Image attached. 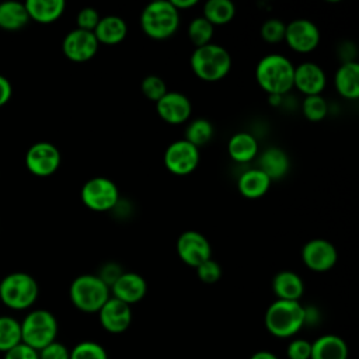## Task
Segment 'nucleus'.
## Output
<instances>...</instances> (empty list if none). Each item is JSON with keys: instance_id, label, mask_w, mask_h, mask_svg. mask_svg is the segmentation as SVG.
<instances>
[{"instance_id": "f257e3e1", "label": "nucleus", "mask_w": 359, "mask_h": 359, "mask_svg": "<svg viewBox=\"0 0 359 359\" xmlns=\"http://www.w3.org/2000/svg\"><path fill=\"white\" fill-rule=\"evenodd\" d=\"M294 65L280 53L262 56L255 66V80L268 95H286L293 88Z\"/></svg>"}, {"instance_id": "f03ea898", "label": "nucleus", "mask_w": 359, "mask_h": 359, "mask_svg": "<svg viewBox=\"0 0 359 359\" xmlns=\"http://www.w3.org/2000/svg\"><path fill=\"white\" fill-rule=\"evenodd\" d=\"M264 324L269 334L276 338H290L306 324L304 306L300 302L279 300L272 302L264 316Z\"/></svg>"}, {"instance_id": "7ed1b4c3", "label": "nucleus", "mask_w": 359, "mask_h": 359, "mask_svg": "<svg viewBox=\"0 0 359 359\" xmlns=\"http://www.w3.org/2000/svg\"><path fill=\"white\" fill-rule=\"evenodd\" d=\"M181 15L170 0L149 3L140 13V28L143 34L156 41L171 38L180 28Z\"/></svg>"}, {"instance_id": "20e7f679", "label": "nucleus", "mask_w": 359, "mask_h": 359, "mask_svg": "<svg viewBox=\"0 0 359 359\" xmlns=\"http://www.w3.org/2000/svg\"><path fill=\"white\" fill-rule=\"evenodd\" d=\"M189 63L194 74L199 80L216 83L229 74L231 69V56L224 46L210 42L205 46L195 48Z\"/></svg>"}, {"instance_id": "39448f33", "label": "nucleus", "mask_w": 359, "mask_h": 359, "mask_svg": "<svg viewBox=\"0 0 359 359\" xmlns=\"http://www.w3.org/2000/svg\"><path fill=\"white\" fill-rule=\"evenodd\" d=\"M69 296L76 309L84 313H98L111 297L109 287L93 273H83L73 279Z\"/></svg>"}, {"instance_id": "423d86ee", "label": "nucleus", "mask_w": 359, "mask_h": 359, "mask_svg": "<svg viewBox=\"0 0 359 359\" xmlns=\"http://www.w3.org/2000/svg\"><path fill=\"white\" fill-rule=\"evenodd\" d=\"M20 324L21 342L35 351H41L50 342L56 341L57 320L50 311L45 309L29 311Z\"/></svg>"}, {"instance_id": "0eeeda50", "label": "nucleus", "mask_w": 359, "mask_h": 359, "mask_svg": "<svg viewBox=\"0 0 359 359\" xmlns=\"http://www.w3.org/2000/svg\"><path fill=\"white\" fill-rule=\"evenodd\" d=\"M39 287L36 280L25 272L8 273L0 282V299L13 310H25L38 299Z\"/></svg>"}, {"instance_id": "6e6552de", "label": "nucleus", "mask_w": 359, "mask_h": 359, "mask_svg": "<svg viewBox=\"0 0 359 359\" xmlns=\"http://www.w3.org/2000/svg\"><path fill=\"white\" fill-rule=\"evenodd\" d=\"M80 198L90 210L108 212L118 205L119 191L112 180L107 177H93L81 187Z\"/></svg>"}, {"instance_id": "1a4fd4ad", "label": "nucleus", "mask_w": 359, "mask_h": 359, "mask_svg": "<svg viewBox=\"0 0 359 359\" xmlns=\"http://www.w3.org/2000/svg\"><path fill=\"white\" fill-rule=\"evenodd\" d=\"M163 161L165 168L178 177L188 175L196 170L201 161L199 149L185 139H178L168 144Z\"/></svg>"}, {"instance_id": "9d476101", "label": "nucleus", "mask_w": 359, "mask_h": 359, "mask_svg": "<svg viewBox=\"0 0 359 359\" xmlns=\"http://www.w3.org/2000/svg\"><path fill=\"white\" fill-rule=\"evenodd\" d=\"M175 248L180 259L191 268H196L212 258V245L209 240L196 230L181 233Z\"/></svg>"}, {"instance_id": "9b49d317", "label": "nucleus", "mask_w": 359, "mask_h": 359, "mask_svg": "<svg viewBox=\"0 0 359 359\" xmlns=\"http://www.w3.org/2000/svg\"><path fill=\"white\" fill-rule=\"evenodd\" d=\"M318 27L307 18H296L286 24L285 42L296 53H310L320 43Z\"/></svg>"}, {"instance_id": "f8f14e48", "label": "nucleus", "mask_w": 359, "mask_h": 359, "mask_svg": "<svg viewBox=\"0 0 359 359\" xmlns=\"http://www.w3.org/2000/svg\"><path fill=\"white\" fill-rule=\"evenodd\" d=\"M302 261L313 272H327L338 261L337 247L325 238H311L302 247Z\"/></svg>"}, {"instance_id": "ddd939ff", "label": "nucleus", "mask_w": 359, "mask_h": 359, "mask_svg": "<svg viewBox=\"0 0 359 359\" xmlns=\"http://www.w3.org/2000/svg\"><path fill=\"white\" fill-rule=\"evenodd\" d=\"M60 151L49 142L34 143L25 154V165L36 177H49L60 165Z\"/></svg>"}, {"instance_id": "4468645a", "label": "nucleus", "mask_w": 359, "mask_h": 359, "mask_svg": "<svg viewBox=\"0 0 359 359\" xmlns=\"http://www.w3.org/2000/svg\"><path fill=\"white\" fill-rule=\"evenodd\" d=\"M98 41L95 39L94 32L83 31L79 28L72 29L66 34L62 42L63 55L76 63H84L91 60L98 52Z\"/></svg>"}, {"instance_id": "2eb2a0df", "label": "nucleus", "mask_w": 359, "mask_h": 359, "mask_svg": "<svg viewBox=\"0 0 359 359\" xmlns=\"http://www.w3.org/2000/svg\"><path fill=\"white\" fill-rule=\"evenodd\" d=\"M157 115L168 125H181L189 121L192 114L191 100L180 91H167L156 102Z\"/></svg>"}, {"instance_id": "dca6fc26", "label": "nucleus", "mask_w": 359, "mask_h": 359, "mask_svg": "<svg viewBox=\"0 0 359 359\" xmlns=\"http://www.w3.org/2000/svg\"><path fill=\"white\" fill-rule=\"evenodd\" d=\"M327 86V74L323 67L314 62H302L294 66L293 88L304 97L321 95Z\"/></svg>"}, {"instance_id": "f3484780", "label": "nucleus", "mask_w": 359, "mask_h": 359, "mask_svg": "<svg viewBox=\"0 0 359 359\" xmlns=\"http://www.w3.org/2000/svg\"><path fill=\"white\" fill-rule=\"evenodd\" d=\"M102 328L111 334L125 332L132 323V309L129 304L109 297L98 311Z\"/></svg>"}, {"instance_id": "a211bd4d", "label": "nucleus", "mask_w": 359, "mask_h": 359, "mask_svg": "<svg viewBox=\"0 0 359 359\" xmlns=\"http://www.w3.org/2000/svg\"><path fill=\"white\" fill-rule=\"evenodd\" d=\"M111 296L132 306L140 302L147 293V282L146 279L136 273L125 271L111 286Z\"/></svg>"}, {"instance_id": "6ab92c4d", "label": "nucleus", "mask_w": 359, "mask_h": 359, "mask_svg": "<svg viewBox=\"0 0 359 359\" xmlns=\"http://www.w3.org/2000/svg\"><path fill=\"white\" fill-rule=\"evenodd\" d=\"M257 168L261 170L271 181H279L289 172L290 158L283 149L271 146L258 153Z\"/></svg>"}, {"instance_id": "aec40b11", "label": "nucleus", "mask_w": 359, "mask_h": 359, "mask_svg": "<svg viewBox=\"0 0 359 359\" xmlns=\"http://www.w3.org/2000/svg\"><path fill=\"white\" fill-rule=\"evenodd\" d=\"M334 87L337 93L345 98L355 101L359 98V63L344 62L334 74Z\"/></svg>"}, {"instance_id": "412c9836", "label": "nucleus", "mask_w": 359, "mask_h": 359, "mask_svg": "<svg viewBox=\"0 0 359 359\" xmlns=\"http://www.w3.org/2000/svg\"><path fill=\"white\" fill-rule=\"evenodd\" d=\"M272 290L279 300L300 302L304 294V282L300 275L293 271H279L272 279Z\"/></svg>"}, {"instance_id": "4be33fe9", "label": "nucleus", "mask_w": 359, "mask_h": 359, "mask_svg": "<svg viewBox=\"0 0 359 359\" xmlns=\"http://www.w3.org/2000/svg\"><path fill=\"white\" fill-rule=\"evenodd\" d=\"M229 157L240 164H245L257 158L259 144L257 137L250 132H237L227 142Z\"/></svg>"}, {"instance_id": "5701e85b", "label": "nucleus", "mask_w": 359, "mask_h": 359, "mask_svg": "<svg viewBox=\"0 0 359 359\" xmlns=\"http://www.w3.org/2000/svg\"><path fill=\"white\" fill-rule=\"evenodd\" d=\"M94 35L100 45H118L128 35V24L119 15H105L100 18Z\"/></svg>"}, {"instance_id": "b1692460", "label": "nucleus", "mask_w": 359, "mask_h": 359, "mask_svg": "<svg viewBox=\"0 0 359 359\" xmlns=\"http://www.w3.org/2000/svg\"><path fill=\"white\" fill-rule=\"evenodd\" d=\"M348 355L346 342L335 334L321 335L311 342L310 359H348Z\"/></svg>"}, {"instance_id": "393cba45", "label": "nucleus", "mask_w": 359, "mask_h": 359, "mask_svg": "<svg viewBox=\"0 0 359 359\" xmlns=\"http://www.w3.org/2000/svg\"><path fill=\"white\" fill-rule=\"evenodd\" d=\"M272 181L258 168H248L237 178V189L247 199H258L264 196Z\"/></svg>"}, {"instance_id": "a878e982", "label": "nucleus", "mask_w": 359, "mask_h": 359, "mask_svg": "<svg viewBox=\"0 0 359 359\" xmlns=\"http://www.w3.org/2000/svg\"><path fill=\"white\" fill-rule=\"evenodd\" d=\"M24 4L29 20L41 24L55 22L66 7L63 0H27Z\"/></svg>"}, {"instance_id": "bb28decb", "label": "nucleus", "mask_w": 359, "mask_h": 359, "mask_svg": "<svg viewBox=\"0 0 359 359\" xmlns=\"http://www.w3.org/2000/svg\"><path fill=\"white\" fill-rule=\"evenodd\" d=\"M29 21L24 3L4 1L0 3V28L7 31H17L25 27Z\"/></svg>"}, {"instance_id": "cd10ccee", "label": "nucleus", "mask_w": 359, "mask_h": 359, "mask_svg": "<svg viewBox=\"0 0 359 359\" xmlns=\"http://www.w3.org/2000/svg\"><path fill=\"white\" fill-rule=\"evenodd\" d=\"M202 17L213 27L226 25L236 17V6L230 0H208L203 4Z\"/></svg>"}, {"instance_id": "c85d7f7f", "label": "nucleus", "mask_w": 359, "mask_h": 359, "mask_svg": "<svg viewBox=\"0 0 359 359\" xmlns=\"http://www.w3.org/2000/svg\"><path fill=\"white\" fill-rule=\"evenodd\" d=\"M215 135L213 123L206 118L192 119L185 128V140L192 143L195 147L201 149L208 144Z\"/></svg>"}, {"instance_id": "c756f323", "label": "nucleus", "mask_w": 359, "mask_h": 359, "mask_svg": "<svg viewBox=\"0 0 359 359\" xmlns=\"http://www.w3.org/2000/svg\"><path fill=\"white\" fill-rule=\"evenodd\" d=\"M18 344H21V324L10 316H0V352H7Z\"/></svg>"}, {"instance_id": "7c9ffc66", "label": "nucleus", "mask_w": 359, "mask_h": 359, "mask_svg": "<svg viewBox=\"0 0 359 359\" xmlns=\"http://www.w3.org/2000/svg\"><path fill=\"white\" fill-rule=\"evenodd\" d=\"M187 34H188L191 43L195 48H201V46H205L212 42L213 34H215V27L208 20H205L202 15H199V17H195L189 22Z\"/></svg>"}, {"instance_id": "2f4dec72", "label": "nucleus", "mask_w": 359, "mask_h": 359, "mask_svg": "<svg viewBox=\"0 0 359 359\" xmlns=\"http://www.w3.org/2000/svg\"><path fill=\"white\" fill-rule=\"evenodd\" d=\"M302 112L310 122H320L328 115V102L321 95L304 97L302 102Z\"/></svg>"}, {"instance_id": "473e14b6", "label": "nucleus", "mask_w": 359, "mask_h": 359, "mask_svg": "<svg viewBox=\"0 0 359 359\" xmlns=\"http://www.w3.org/2000/svg\"><path fill=\"white\" fill-rule=\"evenodd\" d=\"M70 359H108L107 351L95 341H81L70 351Z\"/></svg>"}, {"instance_id": "72a5a7b5", "label": "nucleus", "mask_w": 359, "mask_h": 359, "mask_svg": "<svg viewBox=\"0 0 359 359\" xmlns=\"http://www.w3.org/2000/svg\"><path fill=\"white\" fill-rule=\"evenodd\" d=\"M140 91L147 100L157 102L168 91V88H167L165 81L160 76L149 74V76L143 77V80L140 83Z\"/></svg>"}, {"instance_id": "f704fd0d", "label": "nucleus", "mask_w": 359, "mask_h": 359, "mask_svg": "<svg viewBox=\"0 0 359 359\" xmlns=\"http://www.w3.org/2000/svg\"><path fill=\"white\" fill-rule=\"evenodd\" d=\"M286 24L279 18H268L262 22L259 28L261 38L266 43H279L285 39Z\"/></svg>"}, {"instance_id": "c9c22d12", "label": "nucleus", "mask_w": 359, "mask_h": 359, "mask_svg": "<svg viewBox=\"0 0 359 359\" xmlns=\"http://www.w3.org/2000/svg\"><path fill=\"white\" fill-rule=\"evenodd\" d=\"M195 271L198 279L208 285L216 283L222 278V266L213 258L202 262L199 266L195 268Z\"/></svg>"}, {"instance_id": "e433bc0d", "label": "nucleus", "mask_w": 359, "mask_h": 359, "mask_svg": "<svg viewBox=\"0 0 359 359\" xmlns=\"http://www.w3.org/2000/svg\"><path fill=\"white\" fill-rule=\"evenodd\" d=\"M100 18H101V15H100V13L95 8L84 7V8H81L79 11V14L76 17V24H77L79 29L94 32Z\"/></svg>"}, {"instance_id": "4c0bfd02", "label": "nucleus", "mask_w": 359, "mask_h": 359, "mask_svg": "<svg viewBox=\"0 0 359 359\" xmlns=\"http://www.w3.org/2000/svg\"><path fill=\"white\" fill-rule=\"evenodd\" d=\"M311 342L303 338L292 339L286 348V355L289 359H310Z\"/></svg>"}, {"instance_id": "58836bf2", "label": "nucleus", "mask_w": 359, "mask_h": 359, "mask_svg": "<svg viewBox=\"0 0 359 359\" xmlns=\"http://www.w3.org/2000/svg\"><path fill=\"white\" fill-rule=\"evenodd\" d=\"M39 359H70V351L57 341L50 342L41 351H38Z\"/></svg>"}, {"instance_id": "ea45409f", "label": "nucleus", "mask_w": 359, "mask_h": 359, "mask_svg": "<svg viewBox=\"0 0 359 359\" xmlns=\"http://www.w3.org/2000/svg\"><path fill=\"white\" fill-rule=\"evenodd\" d=\"M123 268L118 262H107L100 268V272L97 276L111 289V286L115 283V280L123 273Z\"/></svg>"}, {"instance_id": "a19ab883", "label": "nucleus", "mask_w": 359, "mask_h": 359, "mask_svg": "<svg viewBox=\"0 0 359 359\" xmlns=\"http://www.w3.org/2000/svg\"><path fill=\"white\" fill-rule=\"evenodd\" d=\"M4 359H39V355L38 351L21 342L10 351L4 352Z\"/></svg>"}, {"instance_id": "79ce46f5", "label": "nucleus", "mask_w": 359, "mask_h": 359, "mask_svg": "<svg viewBox=\"0 0 359 359\" xmlns=\"http://www.w3.org/2000/svg\"><path fill=\"white\" fill-rule=\"evenodd\" d=\"M11 97V84L10 81L0 74V107H3Z\"/></svg>"}, {"instance_id": "37998d69", "label": "nucleus", "mask_w": 359, "mask_h": 359, "mask_svg": "<svg viewBox=\"0 0 359 359\" xmlns=\"http://www.w3.org/2000/svg\"><path fill=\"white\" fill-rule=\"evenodd\" d=\"M170 3L174 6V8L181 13L184 10H188V8H192L198 4V0H170Z\"/></svg>"}, {"instance_id": "c03bdc74", "label": "nucleus", "mask_w": 359, "mask_h": 359, "mask_svg": "<svg viewBox=\"0 0 359 359\" xmlns=\"http://www.w3.org/2000/svg\"><path fill=\"white\" fill-rule=\"evenodd\" d=\"M250 359H279L273 352L271 351H258L250 356Z\"/></svg>"}, {"instance_id": "a18cd8bd", "label": "nucleus", "mask_w": 359, "mask_h": 359, "mask_svg": "<svg viewBox=\"0 0 359 359\" xmlns=\"http://www.w3.org/2000/svg\"><path fill=\"white\" fill-rule=\"evenodd\" d=\"M282 100H283V95H275V94L268 95V101L273 107H279L282 104Z\"/></svg>"}, {"instance_id": "49530a36", "label": "nucleus", "mask_w": 359, "mask_h": 359, "mask_svg": "<svg viewBox=\"0 0 359 359\" xmlns=\"http://www.w3.org/2000/svg\"><path fill=\"white\" fill-rule=\"evenodd\" d=\"M0 302H1V299H0Z\"/></svg>"}]
</instances>
